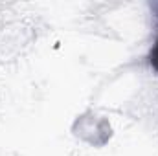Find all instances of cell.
Listing matches in <instances>:
<instances>
[{"mask_svg":"<svg viewBox=\"0 0 158 156\" xmlns=\"http://www.w3.org/2000/svg\"><path fill=\"white\" fill-rule=\"evenodd\" d=\"M155 11H156V15H158V4L155 6ZM149 63H151V66L158 72V39L155 42V46H153V50H151V53H149Z\"/></svg>","mask_w":158,"mask_h":156,"instance_id":"cell-1","label":"cell"}]
</instances>
